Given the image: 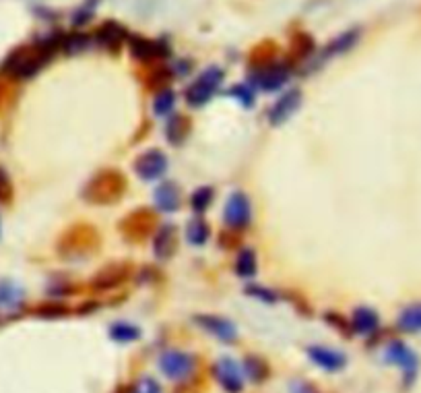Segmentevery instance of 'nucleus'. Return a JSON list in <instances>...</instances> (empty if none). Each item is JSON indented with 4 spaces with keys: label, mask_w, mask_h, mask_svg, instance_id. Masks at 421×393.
<instances>
[{
    "label": "nucleus",
    "mask_w": 421,
    "mask_h": 393,
    "mask_svg": "<svg viewBox=\"0 0 421 393\" xmlns=\"http://www.w3.org/2000/svg\"><path fill=\"white\" fill-rule=\"evenodd\" d=\"M62 46V36H54L31 48H17L2 62V73L15 79H31L52 60Z\"/></svg>",
    "instance_id": "f257e3e1"
},
{
    "label": "nucleus",
    "mask_w": 421,
    "mask_h": 393,
    "mask_svg": "<svg viewBox=\"0 0 421 393\" xmlns=\"http://www.w3.org/2000/svg\"><path fill=\"white\" fill-rule=\"evenodd\" d=\"M126 191V180L118 170H101L89 180L85 189V199L91 203L108 205L116 203Z\"/></svg>",
    "instance_id": "f03ea898"
},
{
    "label": "nucleus",
    "mask_w": 421,
    "mask_h": 393,
    "mask_svg": "<svg viewBox=\"0 0 421 393\" xmlns=\"http://www.w3.org/2000/svg\"><path fill=\"white\" fill-rule=\"evenodd\" d=\"M291 75V66L285 60H267L260 62L252 73H250V83L263 91H277L288 83Z\"/></svg>",
    "instance_id": "7ed1b4c3"
},
{
    "label": "nucleus",
    "mask_w": 421,
    "mask_h": 393,
    "mask_svg": "<svg viewBox=\"0 0 421 393\" xmlns=\"http://www.w3.org/2000/svg\"><path fill=\"white\" fill-rule=\"evenodd\" d=\"M223 83V71L219 66H209L207 71H203L198 77L194 79L191 87L186 89V101L188 106L201 108L205 104H209L210 98L217 94V89Z\"/></svg>",
    "instance_id": "20e7f679"
},
{
    "label": "nucleus",
    "mask_w": 421,
    "mask_h": 393,
    "mask_svg": "<svg viewBox=\"0 0 421 393\" xmlns=\"http://www.w3.org/2000/svg\"><path fill=\"white\" fill-rule=\"evenodd\" d=\"M159 371L170 381H186L196 371V356L184 350H166L159 356Z\"/></svg>",
    "instance_id": "39448f33"
},
{
    "label": "nucleus",
    "mask_w": 421,
    "mask_h": 393,
    "mask_svg": "<svg viewBox=\"0 0 421 393\" xmlns=\"http://www.w3.org/2000/svg\"><path fill=\"white\" fill-rule=\"evenodd\" d=\"M384 360L401 369L402 374H405V383H407V385L413 383L415 374L420 371V358H417V354L413 352V350H411L405 342H401V339H392V342L386 346V350H384Z\"/></svg>",
    "instance_id": "423d86ee"
},
{
    "label": "nucleus",
    "mask_w": 421,
    "mask_h": 393,
    "mask_svg": "<svg viewBox=\"0 0 421 393\" xmlns=\"http://www.w3.org/2000/svg\"><path fill=\"white\" fill-rule=\"evenodd\" d=\"M210 373L215 377V381L219 383V387L225 393H242L244 392V373H242V367L230 358V356H221Z\"/></svg>",
    "instance_id": "0eeeda50"
},
{
    "label": "nucleus",
    "mask_w": 421,
    "mask_h": 393,
    "mask_svg": "<svg viewBox=\"0 0 421 393\" xmlns=\"http://www.w3.org/2000/svg\"><path fill=\"white\" fill-rule=\"evenodd\" d=\"M168 166H170V161H168V156L163 151L149 149V151H145V154H141V156L136 157L134 172H136V176L141 178V180L153 182V180H159V178L168 172Z\"/></svg>",
    "instance_id": "6e6552de"
},
{
    "label": "nucleus",
    "mask_w": 421,
    "mask_h": 393,
    "mask_svg": "<svg viewBox=\"0 0 421 393\" xmlns=\"http://www.w3.org/2000/svg\"><path fill=\"white\" fill-rule=\"evenodd\" d=\"M194 323L205 334L217 337L223 344H233L238 339V327H235V323L230 321V319H225V317H219V314H196L194 317Z\"/></svg>",
    "instance_id": "1a4fd4ad"
},
{
    "label": "nucleus",
    "mask_w": 421,
    "mask_h": 393,
    "mask_svg": "<svg viewBox=\"0 0 421 393\" xmlns=\"http://www.w3.org/2000/svg\"><path fill=\"white\" fill-rule=\"evenodd\" d=\"M223 219L233 230H244L248 226L252 219V205L246 193H240V191L231 193L223 209Z\"/></svg>",
    "instance_id": "9d476101"
},
{
    "label": "nucleus",
    "mask_w": 421,
    "mask_h": 393,
    "mask_svg": "<svg viewBox=\"0 0 421 393\" xmlns=\"http://www.w3.org/2000/svg\"><path fill=\"white\" fill-rule=\"evenodd\" d=\"M300 106H302V91L300 89H291V91L283 94L281 98L273 104V108L268 110V122L273 126H279V124L288 122L289 118L298 112Z\"/></svg>",
    "instance_id": "9b49d317"
},
{
    "label": "nucleus",
    "mask_w": 421,
    "mask_h": 393,
    "mask_svg": "<svg viewBox=\"0 0 421 393\" xmlns=\"http://www.w3.org/2000/svg\"><path fill=\"white\" fill-rule=\"evenodd\" d=\"M306 354L318 369H323L326 373H337L347 364V356L343 352L326 348V346H310Z\"/></svg>",
    "instance_id": "f8f14e48"
},
{
    "label": "nucleus",
    "mask_w": 421,
    "mask_h": 393,
    "mask_svg": "<svg viewBox=\"0 0 421 393\" xmlns=\"http://www.w3.org/2000/svg\"><path fill=\"white\" fill-rule=\"evenodd\" d=\"M128 50L134 59L141 60V62H151V60L168 56V48L161 41L138 38V36H128Z\"/></svg>",
    "instance_id": "ddd939ff"
},
{
    "label": "nucleus",
    "mask_w": 421,
    "mask_h": 393,
    "mask_svg": "<svg viewBox=\"0 0 421 393\" xmlns=\"http://www.w3.org/2000/svg\"><path fill=\"white\" fill-rule=\"evenodd\" d=\"M126 39H128V34H126V29H124L120 23H116V21H106L103 25H99L93 41H96L99 48L112 52V50H120L122 44H124Z\"/></svg>",
    "instance_id": "4468645a"
},
{
    "label": "nucleus",
    "mask_w": 421,
    "mask_h": 393,
    "mask_svg": "<svg viewBox=\"0 0 421 393\" xmlns=\"http://www.w3.org/2000/svg\"><path fill=\"white\" fill-rule=\"evenodd\" d=\"M122 228H124V234H126V238H131V240H134V242H136V240H145L147 236L153 232L155 219L153 216H151V212H147V209H138V212H134L133 216L124 219Z\"/></svg>",
    "instance_id": "2eb2a0df"
},
{
    "label": "nucleus",
    "mask_w": 421,
    "mask_h": 393,
    "mask_svg": "<svg viewBox=\"0 0 421 393\" xmlns=\"http://www.w3.org/2000/svg\"><path fill=\"white\" fill-rule=\"evenodd\" d=\"M380 327V317L374 309L370 307H357L353 313H351V319H349V329L355 335H362V337H367V335H374Z\"/></svg>",
    "instance_id": "dca6fc26"
},
{
    "label": "nucleus",
    "mask_w": 421,
    "mask_h": 393,
    "mask_svg": "<svg viewBox=\"0 0 421 393\" xmlns=\"http://www.w3.org/2000/svg\"><path fill=\"white\" fill-rule=\"evenodd\" d=\"M155 207L161 214H173L180 207V189L173 184L172 180L161 182L155 189Z\"/></svg>",
    "instance_id": "f3484780"
},
{
    "label": "nucleus",
    "mask_w": 421,
    "mask_h": 393,
    "mask_svg": "<svg viewBox=\"0 0 421 393\" xmlns=\"http://www.w3.org/2000/svg\"><path fill=\"white\" fill-rule=\"evenodd\" d=\"M126 277H128V267L124 263H114V265L103 267L93 277V288L96 290H110V288H116V286L124 284Z\"/></svg>",
    "instance_id": "a211bd4d"
},
{
    "label": "nucleus",
    "mask_w": 421,
    "mask_h": 393,
    "mask_svg": "<svg viewBox=\"0 0 421 393\" xmlns=\"http://www.w3.org/2000/svg\"><path fill=\"white\" fill-rule=\"evenodd\" d=\"M178 249V236H176V228L172 224H166L157 230L153 240V253L157 259L161 261H168L170 257L176 253Z\"/></svg>",
    "instance_id": "6ab92c4d"
},
{
    "label": "nucleus",
    "mask_w": 421,
    "mask_h": 393,
    "mask_svg": "<svg viewBox=\"0 0 421 393\" xmlns=\"http://www.w3.org/2000/svg\"><path fill=\"white\" fill-rule=\"evenodd\" d=\"M357 39H360V31H357V29L341 34L339 38H335L330 44H328V46H326L325 52L320 54L318 64H320L323 60H330V59H335V56H339V54H345L347 50H351V48L357 44Z\"/></svg>",
    "instance_id": "aec40b11"
},
{
    "label": "nucleus",
    "mask_w": 421,
    "mask_h": 393,
    "mask_svg": "<svg viewBox=\"0 0 421 393\" xmlns=\"http://www.w3.org/2000/svg\"><path fill=\"white\" fill-rule=\"evenodd\" d=\"M242 371H244V377L252 383H265L270 374V367L265 358H260L256 354H248L242 362Z\"/></svg>",
    "instance_id": "412c9836"
},
{
    "label": "nucleus",
    "mask_w": 421,
    "mask_h": 393,
    "mask_svg": "<svg viewBox=\"0 0 421 393\" xmlns=\"http://www.w3.org/2000/svg\"><path fill=\"white\" fill-rule=\"evenodd\" d=\"M397 327L405 334H420L421 332V302L409 304L407 309H402L399 319H397Z\"/></svg>",
    "instance_id": "4be33fe9"
},
{
    "label": "nucleus",
    "mask_w": 421,
    "mask_h": 393,
    "mask_svg": "<svg viewBox=\"0 0 421 393\" xmlns=\"http://www.w3.org/2000/svg\"><path fill=\"white\" fill-rule=\"evenodd\" d=\"M191 133V120L184 116V114H173L168 124H166V137L172 145H180L184 143V139L188 137Z\"/></svg>",
    "instance_id": "5701e85b"
},
{
    "label": "nucleus",
    "mask_w": 421,
    "mask_h": 393,
    "mask_svg": "<svg viewBox=\"0 0 421 393\" xmlns=\"http://www.w3.org/2000/svg\"><path fill=\"white\" fill-rule=\"evenodd\" d=\"M258 272V259H256V253L252 249H242L240 255L235 259V274L240 275L242 279H250L254 277Z\"/></svg>",
    "instance_id": "b1692460"
},
{
    "label": "nucleus",
    "mask_w": 421,
    "mask_h": 393,
    "mask_svg": "<svg viewBox=\"0 0 421 393\" xmlns=\"http://www.w3.org/2000/svg\"><path fill=\"white\" fill-rule=\"evenodd\" d=\"M209 236V224H207L203 217H194V219L188 222V226H186V240L191 242L192 247H203V244H207Z\"/></svg>",
    "instance_id": "393cba45"
},
{
    "label": "nucleus",
    "mask_w": 421,
    "mask_h": 393,
    "mask_svg": "<svg viewBox=\"0 0 421 393\" xmlns=\"http://www.w3.org/2000/svg\"><path fill=\"white\" fill-rule=\"evenodd\" d=\"M110 339H114L116 344H133L141 339V327L126 321H118L110 327Z\"/></svg>",
    "instance_id": "a878e982"
},
{
    "label": "nucleus",
    "mask_w": 421,
    "mask_h": 393,
    "mask_svg": "<svg viewBox=\"0 0 421 393\" xmlns=\"http://www.w3.org/2000/svg\"><path fill=\"white\" fill-rule=\"evenodd\" d=\"M23 304V290L19 286L11 284V282H2L0 284V309H17Z\"/></svg>",
    "instance_id": "bb28decb"
},
{
    "label": "nucleus",
    "mask_w": 421,
    "mask_h": 393,
    "mask_svg": "<svg viewBox=\"0 0 421 393\" xmlns=\"http://www.w3.org/2000/svg\"><path fill=\"white\" fill-rule=\"evenodd\" d=\"M91 44V39L87 34H81V31H75V34H66L62 36V46L60 50H64L66 54H77V52H83L87 50Z\"/></svg>",
    "instance_id": "cd10ccee"
},
{
    "label": "nucleus",
    "mask_w": 421,
    "mask_h": 393,
    "mask_svg": "<svg viewBox=\"0 0 421 393\" xmlns=\"http://www.w3.org/2000/svg\"><path fill=\"white\" fill-rule=\"evenodd\" d=\"M176 106V94L172 89H161L153 99V112L155 116H166L172 112V108Z\"/></svg>",
    "instance_id": "c85d7f7f"
},
{
    "label": "nucleus",
    "mask_w": 421,
    "mask_h": 393,
    "mask_svg": "<svg viewBox=\"0 0 421 393\" xmlns=\"http://www.w3.org/2000/svg\"><path fill=\"white\" fill-rule=\"evenodd\" d=\"M213 203V189L210 186H201L196 189L191 195V205L194 209V214H205L209 209V205Z\"/></svg>",
    "instance_id": "c756f323"
},
{
    "label": "nucleus",
    "mask_w": 421,
    "mask_h": 393,
    "mask_svg": "<svg viewBox=\"0 0 421 393\" xmlns=\"http://www.w3.org/2000/svg\"><path fill=\"white\" fill-rule=\"evenodd\" d=\"M291 48H293L295 56L306 59L310 54H314V39L310 38L308 34H304V31H300V34H295L291 38Z\"/></svg>",
    "instance_id": "7c9ffc66"
},
{
    "label": "nucleus",
    "mask_w": 421,
    "mask_h": 393,
    "mask_svg": "<svg viewBox=\"0 0 421 393\" xmlns=\"http://www.w3.org/2000/svg\"><path fill=\"white\" fill-rule=\"evenodd\" d=\"M230 96L240 106H244V108H250V106H254V94H252V89H250V85H244V83H240V85H235V87H231L230 89Z\"/></svg>",
    "instance_id": "2f4dec72"
},
{
    "label": "nucleus",
    "mask_w": 421,
    "mask_h": 393,
    "mask_svg": "<svg viewBox=\"0 0 421 393\" xmlns=\"http://www.w3.org/2000/svg\"><path fill=\"white\" fill-rule=\"evenodd\" d=\"M128 393H163V389H161V385L155 379H151V377H141V379L134 381Z\"/></svg>",
    "instance_id": "473e14b6"
},
{
    "label": "nucleus",
    "mask_w": 421,
    "mask_h": 393,
    "mask_svg": "<svg viewBox=\"0 0 421 393\" xmlns=\"http://www.w3.org/2000/svg\"><path fill=\"white\" fill-rule=\"evenodd\" d=\"M13 199V182L4 168H0V203H9Z\"/></svg>",
    "instance_id": "72a5a7b5"
},
{
    "label": "nucleus",
    "mask_w": 421,
    "mask_h": 393,
    "mask_svg": "<svg viewBox=\"0 0 421 393\" xmlns=\"http://www.w3.org/2000/svg\"><path fill=\"white\" fill-rule=\"evenodd\" d=\"M246 292H248L252 298H256V300H265V302H275V300H277V294H275L273 290L260 288V286H250V288H246Z\"/></svg>",
    "instance_id": "f704fd0d"
},
{
    "label": "nucleus",
    "mask_w": 421,
    "mask_h": 393,
    "mask_svg": "<svg viewBox=\"0 0 421 393\" xmlns=\"http://www.w3.org/2000/svg\"><path fill=\"white\" fill-rule=\"evenodd\" d=\"M170 79H172V73H170L168 66H157L153 73L149 75V83L151 85H166Z\"/></svg>",
    "instance_id": "c9c22d12"
},
{
    "label": "nucleus",
    "mask_w": 421,
    "mask_h": 393,
    "mask_svg": "<svg viewBox=\"0 0 421 393\" xmlns=\"http://www.w3.org/2000/svg\"><path fill=\"white\" fill-rule=\"evenodd\" d=\"M289 393H320L312 383H308L304 379H293L289 383Z\"/></svg>",
    "instance_id": "e433bc0d"
},
{
    "label": "nucleus",
    "mask_w": 421,
    "mask_h": 393,
    "mask_svg": "<svg viewBox=\"0 0 421 393\" xmlns=\"http://www.w3.org/2000/svg\"><path fill=\"white\" fill-rule=\"evenodd\" d=\"M64 313H66V309L60 307V304H56V307H54V304H48V307L44 304V307L39 309V314H41V317H62Z\"/></svg>",
    "instance_id": "4c0bfd02"
}]
</instances>
